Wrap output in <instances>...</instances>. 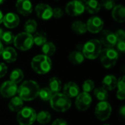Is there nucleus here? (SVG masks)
<instances>
[{"label":"nucleus","mask_w":125,"mask_h":125,"mask_svg":"<svg viewBox=\"0 0 125 125\" xmlns=\"http://www.w3.org/2000/svg\"><path fill=\"white\" fill-rule=\"evenodd\" d=\"M13 43L16 48L21 51H28L31 49L34 45L33 35L26 32L19 33L15 36Z\"/></svg>","instance_id":"obj_7"},{"label":"nucleus","mask_w":125,"mask_h":125,"mask_svg":"<svg viewBox=\"0 0 125 125\" xmlns=\"http://www.w3.org/2000/svg\"><path fill=\"white\" fill-rule=\"evenodd\" d=\"M99 56L104 67L111 68L116 64L119 59V53L114 48H105L102 49Z\"/></svg>","instance_id":"obj_5"},{"label":"nucleus","mask_w":125,"mask_h":125,"mask_svg":"<svg viewBox=\"0 0 125 125\" xmlns=\"http://www.w3.org/2000/svg\"><path fill=\"white\" fill-rule=\"evenodd\" d=\"M51 115L48 111H40L36 116V121H37L41 125H45L51 122Z\"/></svg>","instance_id":"obj_26"},{"label":"nucleus","mask_w":125,"mask_h":125,"mask_svg":"<svg viewBox=\"0 0 125 125\" xmlns=\"http://www.w3.org/2000/svg\"><path fill=\"white\" fill-rule=\"evenodd\" d=\"M15 7L18 12L24 16L29 15L33 10L32 4L29 0H18L15 4Z\"/></svg>","instance_id":"obj_15"},{"label":"nucleus","mask_w":125,"mask_h":125,"mask_svg":"<svg viewBox=\"0 0 125 125\" xmlns=\"http://www.w3.org/2000/svg\"><path fill=\"white\" fill-rule=\"evenodd\" d=\"M2 59L7 63H12L16 61L18 54L16 51L12 47H7L4 48L1 53Z\"/></svg>","instance_id":"obj_19"},{"label":"nucleus","mask_w":125,"mask_h":125,"mask_svg":"<svg viewBox=\"0 0 125 125\" xmlns=\"http://www.w3.org/2000/svg\"><path fill=\"white\" fill-rule=\"evenodd\" d=\"M35 12L37 17L42 20H49L53 16V8L47 4L40 3L37 4Z\"/></svg>","instance_id":"obj_14"},{"label":"nucleus","mask_w":125,"mask_h":125,"mask_svg":"<svg viewBox=\"0 0 125 125\" xmlns=\"http://www.w3.org/2000/svg\"><path fill=\"white\" fill-rule=\"evenodd\" d=\"M7 73V67L4 63L0 62V78H3Z\"/></svg>","instance_id":"obj_40"},{"label":"nucleus","mask_w":125,"mask_h":125,"mask_svg":"<svg viewBox=\"0 0 125 125\" xmlns=\"http://www.w3.org/2000/svg\"><path fill=\"white\" fill-rule=\"evenodd\" d=\"M53 95V94L47 87L40 89L39 91V94H38V96L40 97V98L43 101H50Z\"/></svg>","instance_id":"obj_32"},{"label":"nucleus","mask_w":125,"mask_h":125,"mask_svg":"<svg viewBox=\"0 0 125 125\" xmlns=\"http://www.w3.org/2000/svg\"><path fill=\"white\" fill-rule=\"evenodd\" d=\"M3 30H2V29H1L0 28V41H1V36H2V34H3Z\"/></svg>","instance_id":"obj_45"},{"label":"nucleus","mask_w":125,"mask_h":125,"mask_svg":"<svg viewBox=\"0 0 125 125\" xmlns=\"http://www.w3.org/2000/svg\"><path fill=\"white\" fill-rule=\"evenodd\" d=\"M92 102V99L90 94L86 92H82L76 97L75 105L79 111H85L90 107Z\"/></svg>","instance_id":"obj_10"},{"label":"nucleus","mask_w":125,"mask_h":125,"mask_svg":"<svg viewBox=\"0 0 125 125\" xmlns=\"http://www.w3.org/2000/svg\"><path fill=\"white\" fill-rule=\"evenodd\" d=\"M84 56L82 53V52L78 51H72L69 54V60L70 62L75 65H78L81 64L84 61Z\"/></svg>","instance_id":"obj_23"},{"label":"nucleus","mask_w":125,"mask_h":125,"mask_svg":"<svg viewBox=\"0 0 125 125\" xmlns=\"http://www.w3.org/2000/svg\"><path fill=\"white\" fill-rule=\"evenodd\" d=\"M116 51L121 52V53H125V40H121V41H117L116 44Z\"/></svg>","instance_id":"obj_38"},{"label":"nucleus","mask_w":125,"mask_h":125,"mask_svg":"<svg viewBox=\"0 0 125 125\" xmlns=\"http://www.w3.org/2000/svg\"><path fill=\"white\" fill-rule=\"evenodd\" d=\"M72 29L77 34H83L87 31L86 24L81 21H75L72 24Z\"/></svg>","instance_id":"obj_25"},{"label":"nucleus","mask_w":125,"mask_h":125,"mask_svg":"<svg viewBox=\"0 0 125 125\" xmlns=\"http://www.w3.org/2000/svg\"></svg>","instance_id":"obj_47"},{"label":"nucleus","mask_w":125,"mask_h":125,"mask_svg":"<svg viewBox=\"0 0 125 125\" xmlns=\"http://www.w3.org/2000/svg\"><path fill=\"white\" fill-rule=\"evenodd\" d=\"M10 81L18 84L20 82L22 81V80L23 79V73L21 69H15L13 70L10 75Z\"/></svg>","instance_id":"obj_29"},{"label":"nucleus","mask_w":125,"mask_h":125,"mask_svg":"<svg viewBox=\"0 0 125 125\" xmlns=\"http://www.w3.org/2000/svg\"><path fill=\"white\" fill-rule=\"evenodd\" d=\"M31 66L33 70L40 75L46 74L51 70L52 62L50 57L43 54L34 56L31 62Z\"/></svg>","instance_id":"obj_2"},{"label":"nucleus","mask_w":125,"mask_h":125,"mask_svg":"<svg viewBox=\"0 0 125 125\" xmlns=\"http://www.w3.org/2000/svg\"><path fill=\"white\" fill-rule=\"evenodd\" d=\"M3 18H4V15H3L2 12L0 10V23H2V21H3Z\"/></svg>","instance_id":"obj_44"},{"label":"nucleus","mask_w":125,"mask_h":125,"mask_svg":"<svg viewBox=\"0 0 125 125\" xmlns=\"http://www.w3.org/2000/svg\"><path fill=\"white\" fill-rule=\"evenodd\" d=\"M14 40H15V35L11 31L3 32V34H2L1 38V40L7 45H10V44L13 43Z\"/></svg>","instance_id":"obj_33"},{"label":"nucleus","mask_w":125,"mask_h":125,"mask_svg":"<svg viewBox=\"0 0 125 125\" xmlns=\"http://www.w3.org/2000/svg\"><path fill=\"white\" fill-rule=\"evenodd\" d=\"M84 3V7H85V10L91 14H94V13H97L100 8V3H99L97 1L95 0H89V1H86Z\"/></svg>","instance_id":"obj_22"},{"label":"nucleus","mask_w":125,"mask_h":125,"mask_svg":"<svg viewBox=\"0 0 125 125\" xmlns=\"http://www.w3.org/2000/svg\"><path fill=\"white\" fill-rule=\"evenodd\" d=\"M100 6L106 10H113L114 7L116 6V3L113 0H104L101 2Z\"/></svg>","instance_id":"obj_35"},{"label":"nucleus","mask_w":125,"mask_h":125,"mask_svg":"<svg viewBox=\"0 0 125 125\" xmlns=\"http://www.w3.org/2000/svg\"><path fill=\"white\" fill-rule=\"evenodd\" d=\"M40 89V86L36 81L28 80L23 82L18 87L17 93L23 101H31L38 96Z\"/></svg>","instance_id":"obj_1"},{"label":"nucleus","mask_w":125,"mask_h":125,"mask_svg":"<svg viewBox=\"0 0 125 125\" xmlns=\"http://www.w3.org/2000/svg\"><path fill=\"white\" fill-rule=\"evenodd\" d=\"M112 18L119 23H124L125 21V8L122 4L116 5L111 12Z\"/></svg>","instance_id":"obj_18"},{"label":"nucleus","mask_w":125,"mask_h":125,"mask_svg":"<svg viewBox=\"0 0 125 125\" xmlns=\"http://www.w3.org/2000/svg\"><path fill=\"white\" fill-rule=\"evenodd\" d=\"M114 34H115V36L116 37L117 41H121V40H125V31L123 29H119Z\"/></svg>","instance_id":"obj_39"},{"label":"nucleus","mask_w":125,"mask_h":125,"mask_svg":"<svg viewBox=\"0 0 125 125\" xmlns=\"http://www.w3.org/2000/svg\"><path fill=\"white\" fill-rule=\"evenodd\" d=\"M85 11L84 3L81 1H72L67 4L65 12L70 16H78Z\"/></svg>","instance_id":"obj_9"},{"label":"nucleus","mask_w":125,"mask_h":125,"mask_svg":"<svg viewBox=\"0 0 125 125\" xmlns=\"http://www.w3.org/2000/svg\"><path fill=\"white\" fill-rule=\"evenodd\" d=\"M42 52L43 53V55L50 57L55 53L56 45L52 42H46L42 46Z\"/></svg>","instance_id":"obj_27"},{"label":"nucleus","mask_w":125,"mask_h":125,"mask_svg":"<svg viewBox=\"0 0 125 125\" xmlns=\"http://www.w3.org/2000/svg\"><path fill=\"white\" fill-rule=\"evenodd\" d=\"M34 43L38 46H42L47 42V36L44 31H37L33 36Z\"/></svg>","instance_id":"obj_30"},{"label":"nucleus","mask_w":125,"mask_h":125,"mask_svg":"<svg viewBox=\"0 0 125 125\" xmlns=\"http://www.w3.org/2000/svg\"><path fill=\"white\" fill-rule=\"evenodd\" d=\"M18 92V85L10 81L3 83L0 87V94L2 97L9 98L13 97Z\"/></svg>","instance_id":"obj_13"},{"label":"nucleus","mask_w":125,"mask_h":125,"mask_svg":"<svg viewBox=\"0 0 125 125\" xmlns=\"http://www.w3.org/2000/svg\"><path fill=\"white\" fill-rule=\"evenodd\" d=\"M3 50H4V46H3L2 42L0 41V55H1V53H2Z\"/></svg>","instance_id":"obj_43"},{"label":"nucleus","mask_w":125,"mask_h":125,"mask_svg":"<svg viewBox=\"0 0 125 125\" xmlns=\"http://www.w3.org/2000/svg\"><path fill=\"white\" fill-rule=\"evenodd\" d=\"M64 15V12L63 10L59 8V7H55L53 9V16L55 18H60L63 16Z\"/></svg>","instance_id":"obj_37"},{"label":"nucleus","mask_w":125,"mask_h":125,"mask_svg":"<svg viewBox=\"0 0 125 125\" xmlns=\"http://www.w3.org/2000/svg\"><path fill=\"white\" fill-rule=\"evenodd\" d=\"M105 48H114L117 42L115 34L108 29H104L100 31V40Z\"/></svg>","instance_id":"obj_11"},{"label":"nucleus","mask_w":125,"mask_h":125,"mask_svg":"<svg viewBox=\"0 0 125 125\" xmlns=\"http://www.w3.org/2000/svg\"><path fill=\"white\" fill-rule=\"evenodd\" d=\"M86 24L87 31L95 34L99 33L103 30L104 26V21L101 18L98 16H93L87 21Z\"/></svg>","instance_id":"obj_12"},{"label":"nucleus","mask_w":125,"mask_h":125,"mask_svg":"<svg viewBox=\"0 0 125 125\" xmlns=\"http://www.w3.org/2000/svg\"><path fill=\"white\" fill-rule=\"evenodd\" d=\"M23 29L25 31L24 32L31 34L32 33L36 31V30L37 29V23L34 20L29 19L28 21H26L24 26H23Z\"/></svg>","instance_id":"obj_31"},{"label":"nucleus","mask_w":125,"mask_h":125,"mask_svg":"<svg viewBox=\"0 0 125 125\" xmlns=\"http://www.w3.org/2000/svg\"><path fill=\"white\" fill-rule=\"evenodd\" d=\"M94 94L96 98L100 101V102H103L106 101L109 97L108 92L107 90H105L103 87H97L94 89Z\"/></svg>","instance_id":"obj_28"},{"label":"nucleus","mask_w":125,"mask_h":125,"mask_svg":"<svg viewBox=\"0 0 125 125\" xmlns=\"http://www.w3.org/2000/svg\"><path fill=\"white\" fill-rule=\"evenodd\" d=\"M51 125H68L67 122L64 119H56Z\"/></svg>","instance_id":"obj_41"},{"label":"nucleus","mask_w":125,"mask_h":125,"mask_svg":"<svg viewBox=\"0 0 125 125\" xmlns=\"http://www.w3.org/2000/svg\"><path fill=\"white\" fill-rule=\"evenodd\" d=\"M23 107V101L18 97H13L8 103V108L12 112L18 113Z\"/></svg>","instance_id":"obj_21"},{"label":"nucleus","mask_w":125,"mask_h":125,"mask_svg":"<svg viewBox=\"0 0 125 125\" xmlns=\"http://www.w3.org/2000/svg\"><path fill=\"white\" fill-rule=\"evenodd\" d=\"M4 26L9 29H13L18 26L20 23V18L18 15L13 12H8L4 15L3 21Z\"/></svg>","instance_id":"obj_17"},{"label":"nucleus","mask_w":125,"mask_h":125,"mask_svg":"<svg viewBox=\"0 0 125 125\" xmlns=\"http://www.w3.org/2000/svg\"><path fill=\"white\" fill-rule=\"evenodd\" d=\"M63 94L70 99L76 97L80 94V89L75 82L70 81L64 85Z\"/></svg>","instance_id":"obj_16"},{"label":"nucleus","mask_w":125,"mask_h":125,"mask_svg":"<svg viewBox=\"0 0 125 125\" xmlns=\"http://www.w3.org/2000/svg\"><path fill=\"white\" fill-rule=\"evenodd\" d=\"M4 3V1L3 0H0V4H3Z\"/></svg>","instance_id":"obj_46"},{"label":"nucleus","mask_w":125,"mask_h":125,"mask_svg":"<svg viewBox=\"0 0 125 125\" xmlns=\"http://www.w3.org/2000/svg\"><path fill=\"white\" fill-rule=\"evenodd\" d=\"M83 92H86L89 93L91 92L92 91H93L94 89V82L92 80H86L82 86Z\"/></svg>","instance_id":"obj_34"},{"label":"nucleus","mask_w":125,"mask_h":125,"mask_svg":"<svg viewBox=\"0 0 125 125\" xmlns=\"http://www.w3.org/2000/svg\"><path fill=\"white\" fill-rule=\"evenodd\" d=\"M51 92L54 94L59 93L62 89V81L57 77H53L49 81V88Z\"/></svg>","instance_id":"obj_24"},{"label":"nucleus","mask_w":125,"mask_h":125,"mask_svg":"<svg viewBox=\"0 0 125 125\" xmlns=\"http://www.w3.org/2000/svg\"><path fill=\"white\" fill-rule=\"evenodd\" d=\"M116 87L118 89L117 91L120 92H125V76L123 75L119 80H117Z\"/></svg>","instance_id":"obj_36"},{"label":"nucleus","mask_w":125,"mask_h":125,"mask_svg":"<svg viewBox=\"0 0 125 125\" xmlns=\"http://www.w3.org/2000/svg\"><path fill=\"white\" fill-rule=\"evenodd\" d=\"M102 51V45L99 40L92 39L83 45L82 53L84 57L89 59H95L97 58Z\"/></svg>","instance_id":"obj_4"},{"label":"nucleus","mask_w":125,"mask_h":125,"mask_svg":"<svg viewBox=\"0 0 125 125\" xmlns=\"http://www.w3.org/2000/svg\"><path fill=\"white\" fill-rule=\"evenodd\" d=\"M112 108L111 104L107 101L100 102L95 108V116L100 121L107 120L111 114Z\"/></svg>","instance_id":"obj_8"},{"label":"nucleus","mask_w":125,"mask_h":125,"mask_svg":"<svg viewBox=\"0 0 125 125\" xmlns=\"http://www.w3.org/2000/svg\"><path fill=\"white\" fill-rule=\"evenodd\" d=\"M37 113L31 107H23L17 113V122L19 125H31L36 121Z\"/></svg>","instance_id":"obj_6"},{"label":"nucleus","mask_w":125,"mask_h":125,"mask_svg":"<svg viewBox=\"0 0 125 125\" xmlns=\"http://www.w3.org/2000/svg\"><path fill=\"white\" fill-rule=\"evenodd\" d=\"M51 108L57 112H65L71 107V100L63 93L54 94L50 100Z\"/></svg>","instance_id":"obj_3"},{"label":"nucleus","mask_w":125,"mask_h":125,"mask_svg":"<svg viewBox=\"0 0 125 125\" xmlns=\"http://www.w3.org/2000/svg\"><path fill=\"white\" fill-rule=\"evenodd\" d=\"M119 114H121V116L125 118V105H122L120 109H119Z\"/></svg>","instance_id":"obj_42"},{"label":"nucleus","mask_w":125,"mask_h":125,"mask_svg":"<svg viewBox=\"0 0 125 125\" xmlns=\"http://www.w3.org/2000/svg\"><path fill=\"white\" fill-rule=\"evenodd\" d=\"M103 88L107 91H112L116 87L117 79L114 75H107L102 81Z\"/></svg>","instance_id":"obj_20"}]
</instances>
